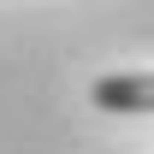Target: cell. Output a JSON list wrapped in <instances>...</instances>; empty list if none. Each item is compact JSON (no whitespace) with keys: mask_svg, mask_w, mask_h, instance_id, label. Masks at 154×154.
Instances as JSON below:
<instances>
[{"mask_svg":"<svg viewBox=\"0 0 154 154\" xmlns=\"http://www.w3.org/2000/svg\"><path fill=\"white\" fill-rule=\"evenodd\" d=\"M101 113H154V71H119V77H95L89 89Z\"/></svg>","mask_w":154,"mask_h":154,"instance_id":"obj_1","label":"cell"}]
</instances>
